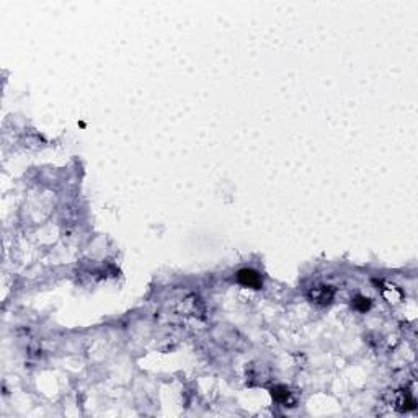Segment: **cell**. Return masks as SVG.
Segmentation results:
<instances>
[{
  "label": "cell",
  "instance_id": "1",
  "mask_svg": "<svg viewBox=\"0 0 418 418\" xmlns=\"http://www.w3.org/2000/svg\"><path fill=\"white\" fill-rule=\"evenodd\" d=\"M237 278H239V283L243 284V286L255 288V289H258L262 286V278L253 270H242V271H239Z\"/></svg>",
  "mask_w": 418,
  "mask_h": 418
},
{
  "label": "cell",
  "instance_id": "2",
  "mask_svg": "<svg viewBox=\"0 0 418 418\" xmlns=\"http://www.w3.org/2000/svg\"><path fill=\"white\" fill-rule=\"evenodd\" d=\"M312 299L319 304H327L333 299V289L330 286H319L314 288L312 291Z\"/></svg>",
  "mask_w": 418,
  "mask_h": 418
},
{
  "label": "cell",
  "instance_id": "3",
  "mask_svg": "<svg viewBox=\"0 0 418 418\" xmlns=\"http://www.w3.org/2000/svg\"><path fill=\"white\" fill-rule=\"evenodd\" d=\"M289 395H291V392H289L288 387L278 386V387L273 389V397H275V400H278V402H288Z\"/></svg>",
  "mask_w": 418,
  "mask_h": 418
}]
</instances>
